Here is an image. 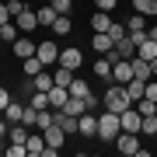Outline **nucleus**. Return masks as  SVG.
I'll return each instance as SVG.
<instances>
[{
  "mask_svg": "<svg viewBox=\"0 0 157 157\" xmlns=\"http://www.w3.org/2000/svg\"><path fill=\"white\" fill-rule=\"evenodd\" d=\"M122 133V122H119V112H101L98 115V136L101 140H108V143H115V136Z\"/></svg>",
  "mask_w": 157,
  "mask_h": 157,
  "instance_id": "1",
  "label": "nucleus"
},
{
  "mask_svg": "<svg viewBox=\"0 0 157 157\" xmlns=\"http://www.w3.org/2000/svg\"><path fill=\"white\" fill-rule=\"evenodd\" d=\"M63 112H70V115H84V112H87V101L70 94V98H67V105H63Z\"/></svg>",
  "mask_w": 157,
  "mask_h": 157,
  "instance_id": "21",
  "label": "nucleus"
},
{
  "mask_svg": "<svg viewBox=\"0 0 157 157\" xmlns=\"http://www.w3.org/2000/svg\"><path fill=\"white\" fill-rule=\"evenodd\" d=\"M80 63H84V56H80V49H77V45H73V49H59V67L77 70Z\"/></svg>",
  "mask_w": 157,
  "mask_h": 157,
  "instance_id": "9",
  "label": "nucleus"
},
{
  "mask_svg": "<svg viewBox=\"0 0 157 157\" xmlns=\"http://www.w3.org/2000/svg\"><path fill=\"white\" fill-rule=\"evenodd\" d=\"M21 112H25V105H17V101H11V105L4 108V119H7V122H21Z\"/></svg>",
  "mask_w": 157,
  "mask_h": 157,
  "instance_id": "27",
  "label": "nucleus"
},
{
  "mask_svg": "<svg viewBox=\"0 0 157 157\" xmlns=\"http://www.w3.org/2000/svg\"><path fill=\"white\" fill-rule=\"evenodd\" d=\"M52 84H56V80H52L49 70H42V73H35V77H32V87H35V91H49Z\"/></svg>",
  "mask_w": 157,
  "mask_h": 157,
  "instance_id": "22",
  "label": "nucleus"
},
{
  "mask_svg": "<svg viewBox=\"0 0 157 157\" xmlns=\"http://www.w3.org/2000/svg\"><path fill=\"white\" fill-rule=\"evenodd\" d=\"M52 7H56V14H70V4L73 0H49Z\"/></svg>",
  "mask_w": 157,
  "mask_h": 157,
  "instance_id": "37",
  "label": "nucleus"
},
{
  "mask_svg": "<svg viewBox=\"0 0 157 157\" xmlns=\"http://www.w3.org/2000/svg\"><path fill=\"white\" fill-rule=\"evenodd\" d=\"M11 4H7V0H0V25H7V21H11Z\"/></svg>",
  "mask_w": 157,
  "mask_h": 157,
  "instance_id": "36",
  "label": "nucleus"
},
{
  "mask_svg": "<svg viewBox=\"0 0 157 157\" xmlns=\"http://www.w3.org/2000/svg\"><path fill=\"white\" fill-rule=\"evenodd\" d=\"M108 35H112V42H119V39L126 35V25H122V21H112V28H108Z\"/></svg>",
  "mask_w": 157,
  "mask_h": 157,
  "instance_id": "35",
  "label": "nucleus"
},
{
  "mask_svg": "<svg viewBox=\"0 0 157 157\" xmlns=\"http://www.w3.org/2000/svg\"><path fill=\"white\" fill-rule=\"evenodd\" d=\"M77 119H80V115H70V112H63V108H52V122H56L67 136L77 133Z\"/></svg>",
  "mask_w": 157,
  "mask_h": 157,
  "instance_id": "4",
  "label": "nucleus"
},
{
  "mask_svg": "<svg viewBox=\"0 0 157 157\" xmlns=\"http://www.w3.org/2000/svg\"><path fill=\"white\" fill-rule=\"evenodd\" d=\"M21 70H25V77H35V73L45 70V63H42L39 56H28V59H21Z\"/></svg>",
  "mask_w": 157,
  "mask_h": 157,
  "instance_id": "20",
  "label": "nucleus"
},
{
  "mask_svg": "<svg viewBox=\"0 0 157 157\" xmlns=\"http://www.w3.org/2000/svg\"><path fill=\"white\" fill-rule=\"evenodd\" d=\"M147 35H150V39H157V25H154V28H150V32H147Z\"/></svg>",
  "mask_w": 157,
  "mask_h": 157,
  "instance_id": "41",
  "label": "nucleus"
},
{
  "mask_svg": "<svg viewBox=\"0 0 157 157\" xmlns=\"http://www.w3.org/2000/svg\"><path fill=\"white\" fill-rule=\"evenodd\" d=\"M35 14H39V25H42V28H52V21H56V7H52V4H45V7H39V11H35Z\"/></svg>",
  "mask_w": 157,
  "mask_h": 157,
  "instance_id": "19",
  "label": "nucleus"
},
{
  "mask_svg": "<svg viewBox=\"0 0 157 157\" xmlns=\"http://www.w3.org/2000/svg\"><path fill=\"white\" fill-rule=\"evenodd\" d=\"M70 94H73V98H87V94H91L87 80H77V77H73V80H70Z\"/></svg>",
  "mask_w": 157,
  "mask_h": 157,
  "instance_id": "26",
  "label": "nucleus"
},
{
  "mask_svg": "<svg viewBox=\"0 0 157 157\" xmlns=\"http://www.w3.org/2000/svg\"><path fill=\"white\" fill-rule=\"evenodd\" d=\"M115 52H119L122 59H133V56H136V42L129 39V35H122V39L115 42Z\"/></svg>",
  "mask_w": 157,
  "mask_h": 157,
  "instance_id": "17",
  "label": "nucleus"
},
{
  "mask_svg": "<svg viewBox=\"0 0 157 157\" xmlns=\"http://www.w3.org/2000/svg\"><path fill=\"white\" fill-rule=\"evenodd\" d=\"M91 45H94L98 56H105V52L115 49V42H112V35H108V32H94V35H91Z\"/></svg>",
  "mask_w": 157,
  "mask_h": 157,
  "instance_id": "8",
  "label": "nucleus"
},
{
  "mask_svg": "<svg viewBox=\"0 0 157 157\" xmlns=\"http://www.w3.org/2000/svg\"><path fill=\"white\" fill-rule=\"evenodd\" d=\"M45 94H49V108H63V105H67V98H70V87L52 84L49 91H45Z\"/></svg>",
  "mask_w": 157,
  "mask_h": 157,
  "instance_id": "11",
  "label": "nucleus"
},
{
  "mask_svg": "<svg viewBox=\"0 0 157 157\" xmlns=\"http://www.w3.org/2000/svg\"><path fill=\"white\" fill-rule=\"evenodd\" d=\"M52 80H56L59 87H70V80H73V70H67V67H59L56 73H52Z\"/></svg>",
  "mask_w": 157,
  "mask_h": 157,
  "instance_id": "28",
  "label": "nucleus"
},
{
  "mask_svg": "<svg viewBox=\"0 0 157 157\" xmlns=\"http://www.w3.org/2000/svg\"><path fill=\"white\" fill-rule=\"evenodd\" d=\"M7 4H17V0H7Z\"/></svg>",
  "mask_w": 157,
  "mask_h": 157,
  "instance_id": "43",
  "label": "nucleus"
},
{
  "mask_svg": "<svg viewBox=\"0 0 157 157\" xmlns=\"http://www.w3.org/2000/svg\"><path fill=\"white\" fill-rule=\"evenodd\" d=\"M129 63H133V77H136V80H150V77H154V70H150V63H147V59L133 56Z\"/></svg>",
  "mask_w": 157,
  "mask_h": 157,
  "instance_id": "15",
  "label": "nucleus"
},
{
  "mask_svg": "<svg viewBox=\"0 0 157 157\" xmlns=\"http://www.w3.org/2000/svg\"><path fill=\"white\" fill-rule=\"evenodd\" d=\"M35 49H39V45H35L32 39H14V56H17V59H28V56H35Z\"/></svg>",
  "mask_w": 157,
  "mask_h": 157,
  "instance_id": "13",
  "label": "nucleus"
},
{
  "mask_svg": "<svg viewBox=\"0 0 157 157\" xmlns=\"http://www.w3.org/2000/svg\"><path fill=\"white\" fill-rule=\"evenodd\" d=\"M136 56H140V59H147V63H150V59H157V39H150V35H147V39L136 45Z\"/></svg>",
  "mask_w": 157,
  "mask_h": 157,
  "instance_id": "12",
  "label": "nucleus"
},
{
  "mask_svg": "<svg viewBox=\"0 0 157 157\" xmlns=\"http://www.w3.org/2000/svg\"><path fill=\"white\" fill-rule=\"evenodd\" d=\"M143 87H147V80H136V77L129 80V84H122V91H126V98L133 101V105H136V101L143 98Z\"/></svg>",
  "mask_w": 157,
  "mask_h": 157,
  "instance_id": "16",
  "label": "nucleus"
},
{
  "mask_svg": "<svg viewBox=\"0 0 157 157\" xmlns=\"http://www.w3.org/2000/svg\"><path fill=\"white\" fill-rule=\"evenodd\" d=\"M150 70H154V77H157V59H150Z\"/></svg>",
  "mask_w": 157,
  "mask_h": 157,
  "instance_id": "42",
  "label": "nucleus"
},
{
  "mask_svg": "<svg viewBox=\"0 0 157 157\" xmlns=\"http://www.w3.org/2000/svg\"><path fill=\"white\" fill-rule=\"evenodd\" d=\"M7 133H11V122H7V119H0V140H4Z\"/></svg>",
  "mask_w": 157,
  "mask_h": 157,
  "instance_id": "40",
  "label": "nucleus"
},
{
  "mask_svg": "<svg viewBox=\"0 0 157 157\" xmlns=\"http://www.w3.org/2000/svg\"><path fill=\"white\" fill-rule=\"evenodd\" d=\"M42 136H45V143H49V147H63V140H67V133H63L56 122L45 126V129H42Z\"/></svg>",
  "mask_w": 157,
  "mask_h": 157,
  "instance_id": "14",
  "label": "nucleus"
},
{
  "mask_svg": "<svg viewBox=\"0 0 157 157\" xmlns=\"http://www.w3.org/2000/svg\"><path fill=\"white\" fill-rule=\"evenodd\" d=\"M4 154H7V157H25V154H28V147H21V143H11V147H4Z\"/></svg>",
  "mask_w": 157,
  "mask_h": 157,
  "instance_id": "34",
  "label": "nucleus"
},
{
  "mask_svg": "<svg viewBox=\"0 0 157 157\" xmlns=\"http://www.w3.org/2000/svg\"><path fill=\"white\" fill-rule=\"evenodd\" d=\"M129 105H133V101L126 98L122 84H115V87H108V91H105V108H108V112H126Z\"/></svg>",
  "mask_w": 157,
  "mask_h": 157,
  "instance_id": "2",
  "label": "nucleus"
},
{
  "mask_svg": "<svg viewBox=\"0 0 157 157\" xmlns=\"http://www.w3.org/2000/svg\"><path fill=\"white\" fill-rule=\"evenodd\" d=\"M112 80H115V84H129V80H133V63H129V59L112 63Z\"/></svg>",
  "mask_w": 157,
  "mask_h": 157,
  "instance_id": "7",
  "label": "nucleus"
},
{
  "mask_svg": "<svg viewBox=\"0 0 157 157\" xmlns=\"http://www.w3.org/2000/svg\"><path fill=\"white\" fill-rule=\"evenodd\" d=\"M115 150L133 157L136 150H140V140H136V133H119V136H115Z\"/></svg>",
  "mask_w": 157,
  "mask_h": 157,
  "instance_id": "5",
  "label": "nucleus"
},
{
  "mask_svg": "<svg viewBox=\"0 0 157 157\" xmlns=\"http://www.w3.org/2000/svg\"><path fill=\"white\" fill-rule=\"evenodd\" d=\"M52 32H56V35H67L70 32V14H59L56 21H52Z\"/></svg>",
  "mask_w": 157,
  "mask_h": 157,
  "instance_id": "32",
  "label": "nucleus"
},
{
  "mask_svg": "<svg viewBox=\"0 0 157 157\" xmlns=\"http://www.w3.org/2000/svg\"><path fill=\"white\" fill-rule=\"evenodd\" d=\"M77 133H84V136H98V115L94 112H84L77 119Z\"/></svg>",
  "mask_w": 157,
  "mask_h": 157,
  "instance_id": "10",
  "label": "nucleus"
},
{
  "mask_svg": "<svg viewBox=\"0 0 157 157\" xmlns=\"http://www.w3.org/2000/svg\"><path fill=\"white\" fill-rule=\"evenodd\" d=\"M11 101H14V98H11V91H7V87H0V112H4Z\"/></svg>",
  "mask_w": 157,
  "mask_h": 157,
  "instance_id": "38",
  "label": "nucleus"
},
{
  "mask_svg": "<svg viewBox=\"0 0 157 157\" xmlns=\"http://www.w3.org/2000/svg\"><path fill=\"white\" fill-rule=\"evenodd\" d=\"M17 32H21V28H17L14 21H7V25H0V39H7V42H14V39H17Z\"/></svg>",
  "mask_w": 157,
  "mask_h": 157,
  "instance_id": "29",
  "label": "nucleus"
},
{
  "mask_svg": "<svg viewBox=\"0 0 157 157\" xmlns=\"http://www.w3.org/2000/svg\"><path fill=\"white\" fill-rule=\"evenodd\" d=\"M91 28H94V32H108V28H112L108 11H94V14H91Z\"/></svg>",
  "mask_w": 157,
  "mask_h": 157,
  "instance_id": "18",
  "label": "nucleus"
},
{
  "mask_svg": "<svg viewBox=\"0 0 157 157\" xmlns=\"http://www.w3.org/2000/svg\"><path fill=\"white\" fill-rule=\"evenodd\" d=\"M119 122H122V133H140V126H143V115L136 112L133 105H129L126 112H119Z\"/></svg>",
  "mask_w": 157,
  "mask_h": 157,
  "instance_id": "3",
  "label": "nucleus"
},
{
  "mask_svg": "<svg viewBox=\"0 0 157 157\" xmlns=\"http://www.w3.org/2000/svg\"><path fill=\"white\" fill-rule=\"evenodd\" d=\"M94 73H98L101 80H105V77H112V63H108L105 56H98V63H94Z\"/></svg>",
  "mask_w": 157,
  "mask_h": 157,
  "instance_id": "31",
  "label": "nucleus"
},
{
  "mask_svg": "<svg viewBox=\"0 0 157 157\" xmlns=\"http://www.w3.org/2000/svg\"><path fill=\"white\" fill-rule=\"evenodd\" d=\"M21 126L39 129V108H35V105H25V112H21Z\"/></svg>",
  "mask_w": 157,
  "mask_h": 157,
  "instance_id": "24",
  "label": "nucleus"
},
{
  "mask_svg": "<svg viewBox=\"0 0 157 157\" xmlns=\"http://www.w3.org/2000/svg\"><path fill=\"white\" fill-rule=\"evenodd\" d=\"M133 7L143 17H157V0H133Z\"/></svg>",
  "mask_w": 157,
  "mask_h": 157,
  "instance_id": "23",
  "label": "nucleus"
},
{
  "mask_svg": "<svg viewBox=\"0 0 157 157\" xmlns=\"http://www.w3.org/2000/svg\"><path fill=\"white\" fill-rule=\"evenodd\" d=\"M140 133H147V136H157V115H143Z\"/></svg>",
  "mask_w": 157,
  "mask_h": 157,
  "instance_id": "33",
  "label": "nucleus"
},
{
  "mask_svg": "<svg viewBox=\"0 0 157 157\" xmlns=\"http://www.w3.org/2000/svg\"><path fill=\"white\" fill-rule=\"evenodd\" d=\"M35 56H39L45 67H49V63H59V49H56V42H39V49H35Z\"/></svg>",
  "mask_w": 157,
  "mask_h": 157,
  "instance_id": "6",
  "label": "nucleus"
},
{
  "mask_svg": "<svg viewBox=\"0 0 157 157\" xmlns=\"http://www.w3.org/2000/svg\"><path fill=\"white\" fill-rule=\"evenodd\" d=\"M25 147H28V154L42 157V150H45V136H39V133H35V136H28V143H25Z\"/></svg>",
  "mask_w": 157,
  "mask_h": 157,
  "instance_id": "25",
  "label": "nucleus"
},
{
  "mask_svg": "<svg viewBox=\"0 0 157 157\" xmlns=\"http://www.w3.org/2000/svg\"><path fill=\"white\" fill-rule=\"evenodd\" d=\"M94 4H98V11H112V7L119 4V0H94Z\"/></svg>",
  "mask_w": 157,
  "mask_h": 157,
  "instance_id": "39",
  "label": "nucleus"
},
{
  "mask_svg": "<svg viewBox=\"0 0 157 157\" xmlns=\"http://www.w3.org/2000/svg\"><path fill=\"white\" fill-rule=\"evenodd\" d=\"M126 32H147V17H143V14H133L129 25H126Z\"/></svg>",
  "mask_w": 157,
  "mask_h": 157,
  "instance_id": "30",
  "label": "nucleus"
}]
</instances>
